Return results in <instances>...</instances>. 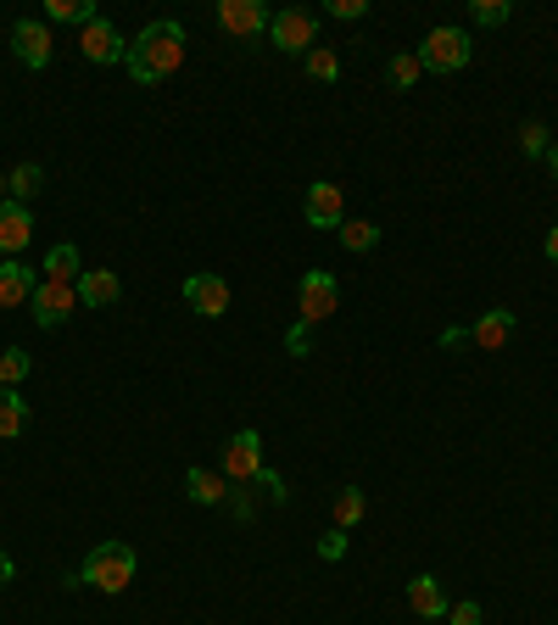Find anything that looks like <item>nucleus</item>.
<instances>
[{"instance_id":"nucleus-13","label":"nucleus","mask_w":558,"mask_h":625,"mask_svg":"<svg viewBox=\"0 0 558 625\" xmlns=\"http://www.w3.org/2000/svg\"><path fill=\"white\" fill-rule=\"evenodd\" d=\"M308 224L313 229H341L346 224V207H341V185H330V179H319V185H308Z\"/></svg>"},{"instance_id":"nucleus-32","label":"nucleus","mask_w":558,"mask_h":625,"mask_svg":"<svg viewBox=\"0 0 558 625\" xmlns=\"http://www.w3.org/2000/svg\"><path fill=\"white\" fill-rule=\"evenodd\" d=\"M324 12H330V18H346V23H352V18H363V12H368V0H330Z\"/></svg>"},{"instance_id":"nucleus-6","label":"nucleus","mask_w":558,"mask_h":625,"mask_svg":"<svg viewBox=\"0 0 558 625\" xmlns=\"http://www.w3.org/2000/svg\"><path fill=\"white\" fill-rule=\"evenodd\" d=\"M297 302H302V324H308V330H313V324H324V319L341 308V285H335V274H324V268L302 274V291H297Z\"/></svg>"},{"instance_id":"nucleus-19","label":"nucleus","mask_w":558,"mask_h":625,"mask_svg":"<svg viewBox=\"0 0 558 625\" xmlns=\"http://www.w3.org/2000/svg\"><path fill=\"white\" fill-rule=\"evenodd\" d=\"M78 274H84V268H78V246H51L45 251V280H56V285H78Z\"/></svg>"},{"instance_id":"nucleus-7","label":"nucleus","mask_w":558,"mask_h":625,"mask_svg":"<svg viewBox=\"0 0 558 625\" xmlns=\"http://www.w3.org/2000/svg\"><path fill=\"white\" fill-rule=\"evenodd\" d=\"M257 475H262V435L257 430L229 435V446H224V481L240 486V481H257Z\"/></svg>"},{"instance_id":"nucleus-26","label":"nucleus","mask_w":558,"mask_h":625,"mask_svg":"<svg viewBox=\"0 0 558 625\" xmlns=\"http://www.w3.org/2000/svg\"><path fill=\"white\" fill-rule=\"evenodd\" d=\"M308 73H313L319 84H335V78H341V56H335L330 45H313V51H308Z\"/></svg>"},{"instance_id":"nucleus-29","label":"nucleus","mask_w":558,"mask_h":625,"mask_svg":"<svg viewBox=\"0 0 558 625\" xmlns=\"http://www.w3.org/2000/svg\"><path fill=\"white\" fill-rule=\"evenodd\" d=\"M319 559H330V564L346 559V530H341V525H335L330 536H319Z\"/></svg>"},{"instance_id":"nucleus-22","label":"nucleus","mask_w":558,"mask_h":625,"mask_svg":"<svg viewBox=\"0 0 558 625\" xmlns=\"http://www.w3.org/2000/svg\"><path fill=\"white\" fill-rule=\"evenodd\" d=\"M40 185H45V168H40V162H23V168H12V179H7V196H12V202H29Z\"/></svg>"},{"instance_id":"nucleus-12","label":"nucleus","mask_w":558,"mask_h":625,"mask_svg":"<svg viewBox=\"0 0 558 625\" xmlns=\"http://www.w3.org/2000/svg\"><path fill=\"white\" fill-rule=\"evenodd\" d=\"M29 240H34V213L7 196V202H0V257H18Z\"/></svg>"},{"instance_id":"nucleus-1","label":"nucleus","mask_w":558,"mask_h":625,"mask_svg":"<svg viewBox=\"0 0 558 625\" xmlns=\"http://www.w3.org/2000/svg\"><path fill=\"white\" fill-rule=\"evenodd\" d=\"M179 62H184V29H179L173 18L146 23V34H140V40L129 45V56H124V67H129L135 84H157V78L179 73Z\"/></svg>"},{"instance_id":"nucleus-20","label":"nucleus","mask_w":558,"mask_h":625,"mask_svg":"<svg viewBox=\"0 0 558 625\" xmlns=\"http://www.w3.org/2000/svg\"><path fill=\"white\" fill-rule=\"evenodd\" d=\"M29 430V402L18 397V386H0V435H23Z\"/></svg>"},{"instance_id":"nucleus-23","label":"nucleus","mask_w":558,"mask_h":625,"mask_svg":"<svg viewBox=\"0 0 558 625\" xmlns=\"http://www.w3.org/2000/svg\"><path fill=\"white\" fill-rule=\"evenodd\" d=\"M45 18H56V23H96L101 12L89 7V0H45Z\"/></svg>"},{"instance_id":"nucleus-14","label":"nucleus","mask_w":558,"mask_h":625,"mask_svg":"<svg viewBox=\"0 0 558 625\" xmlns=\"http://www.w3.org/2000/svg\"><path fill=\"white\" fill-rule=\"evenodd\" d=\"M40 280H34V268L23 257H7L0 262V308H18V302H34Z\"/></svg>"},{"instance_id":"nucleus-24","label":"nucleus","mask_w":558,"mask_h":625,"mask_svg":"<svg viewBox=\"0 0 558 625\" xmlns=\"http://www.w3.org/2000/svg\"><path fill=\"white\" fill-rule=\"evenodd\" d=\"M29 369H34V357H29V352H18V346L0 352V386H23Z\"/></svg>"},{"instance_id":"nucleus-21","label":"nucleus","mask_w":558,"mask_h":625,"mask_svg":"<svg viewBox=\"0 0 558 625\" xmlns=\"http://www.w3.org/2000/svg\"><path fill=\"white\" fill-rule=\"evenodd\" d=\"M335 235H341L346 251H375L380 246V224H368V218H346Z\"/></svg>"},{"instance_id":"nucleus-4","label":"nucleus","mask_w":558,"mask_h":625,"mask_svg":"<svg viewBox=\"0 0 558 625\" xmlns=\"http://www.w3.org/2000/svg\"><path fill=\"white\" fill-rule=\"evenodd\" d=\"M508 335H514V313L508 308H492L470 330H447L441 346H486V352H497V346H508Z\"/></svg>"},{"instance_id":"nucleus-10","label":"nucleus","mask_w":558,"mask_h":625,"mask_svg":"<svg viewBox=\"0 0 558 625\" xmlns=\"http://www.w3.org/2000/svg\"><path fill=\"white\" fill-rule=\"evenodd\" d=\"M218 23L235 34V40H257V34H268V7H262V0H224V7H218Z\"/></svg>"},{"instance_id":"nucleus-37","label":"nucleus","mask_w":558,"mask_h":625,"mask_svg":"<svg viewBox=\"0 0 558 625\" xmlns=\"http://www.w3.org/2000/svg\"><path fill=\"white\" fill-rule=\"evenodd\" d=\"M0 196H7V179H0Z\"/></svg>"},{"instance_id":"nucleus-35","label":"nucleus","mask_w":558,"mask_h":625,"mask_svg":"<svg viewBox=\"0 0 558 625\" xmlns=\"http://www.w3.org/2000/svg\"><path fill=\"white\" fill-rule=\"evenodd\" d=\"M547 262H552V268H558V224H552V229H547Z\"/></svg>"},{"instance_id":"nucleus-16","label":"nucleus","mask_w":558,"mask_h":625,"mask_svg":"<svg viewBox=\"0 0 558 625\" xmlns=\"http://www.w3.org/2000/svg\"><path fill=\"white\" fill-rule=\"evenodd\" d=\"M12 51L23 67H45L51 62V29L45 23H18L12 29Z\"/></svg>"},{"instance_id":"nucleus-33","label":"nucleus","mask_w":558,"mask_h":625,"mask_svg":"<svg viewBox=\"0 0 558 625\" xmlns=\"http://www.w3.org/2000/svg\"><path fill=\"white\" fill-rule=\"evenodd\" d=\"M286 346H291V352H297V357H302V352H308V324H297V330H291V335H286Z\"/></svg>"},{"instance_id":"nucleus-17","label":"nucleus","mask_w":558,"mask_h":625,"mask_svg":"<svg viewBox=\"0 0 558 625\" xmlns=\"http://www.w3.org/2000/svg\"><path fill=\"white\" fill-rule=\"evenodd\" d=\"M184 492H191V503H202V508H218V503H229V481L224 475H213V470H191L184 475Z\"/></svg>"},{"instance_id":"nucleus-18","label":"nucleus","mask_w":558,"mask_h":625,"mask_svg":"<svg viewBox=\"0 0 558 625\" xmlns=\"http://www.w3.org/2000/svg\"><path fill=\"white\" fill-rule=\"evenodd\" d=\"M408 603H414V614H425V619H441V614H447V592H441L436 575H414V581H408Z\"/></svg>"},{"instance_id":"nucleus-31","label":"nucleus","mask_w":558,"mask_h":625,"mask_svg":"<svg viewBox=\"0 0 558 625\" xmlns=\"http://www.w3.org/2000/svg\"><path fill=\"white\" fill-rule=\"evenodd\" d=\"M447 619H452V625H481V603H470V597H463V603H447Z\"/></svg>"},{"instance_id":"nucleus-8","label":"nucleus","mask_w":558,"mask_h":625,"mask_svg":"<svg viewBox=\"0 0 558 625\" xmlns=\"http://www.w3.org/2000/svg\"><path fill=\"white\" fill-rule=\"evenodd\" d=\"M179 291H184V302H191V313H202V319H224L229 313V280L224 274H191Z\"/></svg>"},{"instance_id":"nucleus-2","label":"nucleus","mask_w":558,"mask_h":625,"mask_svg":"<svg viewBox=\"0 0 558 625\" xmlns=\"http://www.w3.org/2000/svg\"><path fill=\"white\" fill-rule=\"evenodd\" d=\"M135 564H140V559H135L129 542H101L96 553L84 559V570L73 575V586H96V592L112 597V592H124V586L135 581Z\"/></svg>"},{"instance_id":"nucleus-25","label":"nucleus","mask_w":558,"mask_h":625,"mask_svg":"<svg viewBox=\"0 0 558 625\" xmlns=\"http://www.w3.org/2000/svg\"><path fill=\"white\" fill-rule=\"evenodd\" d=\"M368 514V497L357 492V486H341V497H335V525L346 530V525H357Z\"/></svg>"},{"instance_id":"nucleus-3","label":"nucleus","mask_w":558,"mask_h":625,"mask_svg":"<svg viewBox=\"0 0 558 625\" xmlns=\"http://www.w3.org/2000/svg\"><path fill=\"white\" fill-rule=\"evenodd\" d=\"M475 45L463 29H430V40L419 45V67L425 73H458V67H470Z\"/></svg>"},{"instance_id":"nucleus-30","label":"nucleus","mask_w":558,"mask_h":625,"mask_svg":"<svg viewBox=\"0 0 558 625\" xmlns=\"http://www.w3.org/2000/svg\"><path fill=\"white\" fill-rule=\"evenodd\" d=\"M519 146H525V157H547V129L541 123H525L519 129Z\"/></svg>"},{"instance_id":"nucleus-9","label":"nucleus","mask_w":558,"mask_h":625,"mask_svg":"<svg viewBox=\"0 0 558 625\" xmlns=\"http://www.w3.org/2000/svg\"><path fill=\"white\" fill-rule=\"evenodd\" d=\"M78 51L89 56V62H101V67H112V62H124L129 56V40L107 23V18H96V23H84V34H78Z\"/></svg>"},{"instance_id":"nucleus-36","label":"nucleus","mask_w":558,"mask_h":625,"mask_svg":"<svg viewBox=\"0 0 558 625\" xmlns=\"http://www.w3.org/2000/svg\"><path fill=\"white\" fill-rule=\"evenodd\" d=\"M547 168H552V179H558V140L547 146Z\"/></svg>"},{"instance_id":"nucleus-5","label":"nucleus","mask_w":558,"mask_h":625,"mask_svg":"<svg viewBox=\"0 0 558 625\" xmlns=\"http://www.w3.org/2000/svg\"><path fill=\"white\" fill-rule=\"evenodd\" d=\"M268 40L286 51V56H308V51L319 45V18L302 12V7H291V12H279V18L268 23Z\"/></svg>"},{"instance_id":"nucleus-27","label":"nucleus","mask_w":558,"mask_h":625,"mask_svg":"<svg viewBox=\"0 0 558 625\" xmlns=\"http://www.w3.org/2000/svg\"><path fill=\"white\" fill-rule=\"evenodd\" d=\"M514 18V7L508 0H475V23H486V29H503Z\"/></svg>"},{"instance_id":"nucleus-34","label":"nucleus","mask_w":558,"mask_h":625,"mask_svg":"<svg viewBox=\"0 0 558 625\" xmlns=\"http://www.w3.org/2000/svg\"><path fill=\"white\" fill-rule=\"evenodd\" d=\"M12 575H18V564H12V553H0V586H7Z\"/></svg>"},{"instance_id":"nucleus-15","label":"nucleus","mask_w":558,"mask_h":625,"mask_svg":"<svg viewBox=\"0 0 558 625\" xmlns=\"http://www.w3.org/2000/svg\"><path fill=\"white\" fill-rule=\"evenodd\" d=\"M73 291H78V302H84V308H112V302L124 297V280L112 274V268H84Z\"/></svg>"},{"instance_id":"nucleus-11","label":"nucleus","mask_w":558,"mask_h":625,"mask_svg":"<svg viewBox=\"0 0 558 625\" xmlns=\"http://www.w3.org/2000/svg\"><path fill=\"white\" fill-rule=\"evenodd\" d=\"M29 308H34V324H40V330H56V324L78 308V291H73V285H56V280H40V291H34Z\"/></svg>"},{"instance_id":"nucleus-28","label":"nucleus","mask_w":558,"mask_h":625,"mask_svg":"<svg viewBox=\"0 0 558 625\" xmlns=\"http://www.w3.org/2000/svg\"><path fill=\"white\" fill-rule=\"evenodd\" d=\"M419 73H425V67H419V56H408V51H403V56H391V84H397V89H414V84H419Z\"/></svg>"}]
</instances>
